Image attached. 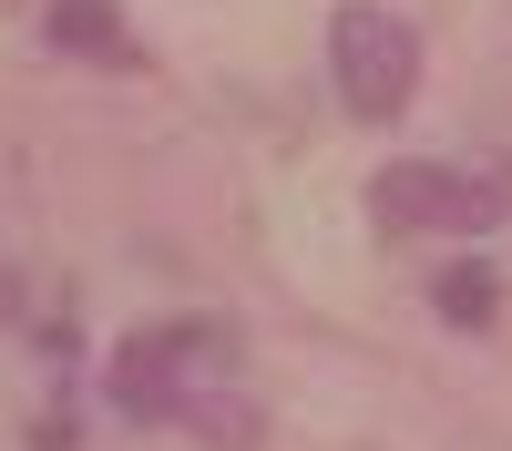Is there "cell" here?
Here are the masks:
<instances>
[{
    "mask_svg": "<svg viewBox=\"0 0 512 451\" xmlns=\"http://www.w3.org/2000/svg\"><path fill=\"white\" fill-rule=\"evenodd\" d=\"M41 31H52L62 52H82V62H134V41H123V11H113V0H52V11H41Z\"/></svg>",
    "mask_w": 512,
    "mask_h": 451,
    "instance_id": "277c9868",
    "label": "cell"
},
{
    "mask_svg": "<svg viewBox=\"0 0 512 451\" xmlns=\"http://www.w3.org/2000/svg\"><path fill=\"white\" fill-rule=\"evenodd\" d=\"M492 298H502L492 267H451V277H441V318H451V328H492Z\"/></svg>",
    "mask_w": 512,
    "mask_h": 451,
    "instance_id": "5b68a950",
    "label": "cell"
},
{
    "mask_svg": "<svg viewBox=\"0 0 512 451\" xmlns=\"http://www.w3.org/2000/svg\"><path fill=\"white\" fill-rule=\"evenodd\" d=\"M328 72H338V103L359 123H390L420 93V31L400 11H379V0H349L328 21Z\"/></svg>",
    "mask_w": 512,
    "mask_h": 451,
    "instance_id": "6da1fadb",
    "label": "cell"
},
{
    "mask_svg": "<svg viewBox=\"0 0 512 451\" xmlns=\"http://www.w3.org/2000/svg\"><path fill=\"white\" fill-rule=\"evenodd\" d=\"M205 369H216V339H205V328H144V339L113 349V410L123 421H185Z\"/></svg>",
    "mask_w": 512,
    "mask_h": 451,
    "instance_id": "3957f363",
    "label": "cell"
},
{
    "mask_svg": "<svg viewBox=\"0 0 512 451\" xmlns=\"http://www.w3.org/2000/svg\"><path fill=\"white\" fill-rule=\"evenodd\" d=\"M369 216L400 236H482V226H502V185L461 175V164H379Z\"/></svg>",
    "mask_w": 512,
    "mask_h": 451,
    "instance_id": "7a4b0ae2",
    "label": "cell"
}]
</instances>
